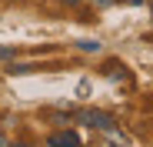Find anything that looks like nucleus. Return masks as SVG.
<instances>
[{"label":"nucleus","mask_w":153,"mask_h":147,"mask_svg":"<svg viewBox=\"0 0 153 147\" xmlns=\"http://www.w3.org/2000/svg\"><path fill=\"white\" fill-rule=\"evenodd\" d=\"M0 144H7V137H4V134H0Z\"/></svg>","instance_id":"nucleus-4"},{"label":"nucleus","mask_w":153,"mask_h":147,"mask_svg":"<svg viewBox=\"0 0 153 147\" xmlns=\"http://www.w3.org/2000/svg\"><path fill=\"white\" fill-rule=\"evenodd\" d=\"M50 144H76V134H53Z\"/></svg>","instance_id":"nucleus-2"},{"label":"nucleus","mask_w":153,"mask_h":147,"mask_svg":"<svg viewBox=\"0 0 153 147\" xmlns=\"http://www.w3.org/2000/svg\"><path fill=\"white\" fill-rule=\"evenodd\" d=\"M80 47H83V50H100V44H97V40H80Z\"/></svg>","instance_id":"nucleus-3"},{"label":"nucleus","mask_w":153,"mask_h":147,"mask_svg":"<svg viewBox=\"0 0 153 147\" xmlns=\"http://www.w3.org/2000/svg\"><path fill=\"white\" fill-rule=\"evenodd\" d=\"M80 124H87L93 130H113V117L103 114V110H83L80 114Z\"/></svg>","instance_id":"nucleus-1"}]
</instances>
